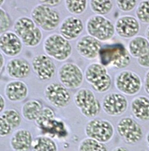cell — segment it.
Listing matches in <instances>:
<instances>
[{
  "mask_svg": "<svg viewBox=\"0 0 149 151\" xmlns=\"http://www.w3.org/2000/svg\"><path fill=\"white\" fill-rule=\"evenodd\" d=\"M15 33L20 37L23 44L27 47H36L42 40V32L32 18L21 17L17 19L13 26Z\"/></svg>",
  "mask_w": 149,
  "mask_h": 151,
  "instance_id": "6da1fadb",
  "label": "cell"
},
{
  "mask_svg": "<svg viewBox=\"0 0 149 151\" xmlns=\"http://www.w3.org/2000/svg\"><path fill=\"white\" fill-rule=\"evenodd\" d=\"M85 77L93 89L98 93L106 92L111 88V76L102 64L92 63L89 64L85 70Z\"/></svg>",
  "mask_w": 149,
  "mask_h": 151,
  "instance_id": "7a4b0ae2",
  "label": "cell"
},
{
  "mask_svg": "<svg viewBox=\"0 0 149 151\" xmlns=\"http://www.w3.org/2000/svg\"><path fill=\"white\" fill-rule=\"evenodd\" d=\"M86 30L89 35L100 42L109 41L115 33V25L106 17L93 15L89 17L86 23Z\"/></svg>",
  "mask_w": 149,
  "mask_h": 151,
  "instance_id": "3957f363",
  "label": "cell"
},
{
  "mask_svg": "<svg viewBox=\"0 0 149 151\" xmlns=\"http://www.w3.org/2000/svg\"><path fill=\"white\" fill-rule=\"evenodd\" d=\"M43 46L47 55L58 61H65L72 54L70 43L60 34L53 33L47 36Z\"/></svg>",
  "mask_w": 149,
  "mask_h": 151,
  "instance_id": "277c9868",
  "label": "cell"
},
{
  "mask_svg": "<svg viewBox=\"0 0 149 151\" xmlns=\"http://www.w3.org/2000/svg\"><path fill=\"white\" fill-rule=\"evenodd\" d=\"M73 101L85 117L92 119L99 114L102 106L92 90L88 88L78 90L74 95Z\"/></svg>",
  "mask_w": 149,
  "mask_h": 151,
  "instance_id": "5b68a950",
  "label": "cell"
},
{
  "mask_svg": "<svg viewBox=\"0 0 149 151\" xmlns=\"http://www.w3.org/2000/svg\"><path fill=\"white\" fill-rule=\"evenodd\" d=\"M31 18L39 27L45 31H52L60 23L59 13L44 4L36 6L31 12Z\"/></svg>",
  "mask_w": 149,
  "mask_h": 151,
  "instance_id": "8992f818",
  "label": "cell"
},
{
  "mask_svg": "<svg viewBox=\"0 0 149 151\" xmlns=\"http://www.w3.org/2000/svg\"><path fill=\"white\" fill-rule=\"evenodd\" d=\"M85 132L87 137L102 143H106L114 137L115 130L110 122L93 119L86 123Z\"/></svg>",
  "mask_w": 149,
  "mask_h": 151,
  "instance_id": "52a82bcc",
  "label": "cell"
},
{
  "mask_svg": "<svg viewBox=\"0 0 149 151\" xmlns=\"http://www.w3.org/2000/svg\"><path fill=\"white\" fill-rule=\"evenodd\" d=\"M117 132L125 143L131 145L140 142L144 135L141 126L131 117H125L118 121Z\"/></svg>",
  "mask_w": 149,
  "mask_h": 151,
  "instance_id": "ba28073f",
  "label": "cell"
},
{
  "mask_svg": "<svg viewBox=\"0 0 149 151\" xmlns=\"http://www.w3.org/2000/svg\"><path fill=\"white\" fill-rule=\"evenodd\" d=\"M114 83L120 93L128 96H134L138 93L143 86L140 77L137 73L130 70H124L118 73Z\"/></svg>",
  "mask_w": 149,
  "mask_h": 151,
  "instance_id": "9c48e42d",
  "label": "cell"
},
{
  "mask_svg": "<svg viewBox=\"0 0 149 151\" xmlns=\"http://www.w3.org/2000/svg\"><path fill=\"white\" fill-rule=\"evenodd\" d=\"M58 77L63 86L71 89L80 88L84 80L82 69L77 64L72 63H64L59 68Z\"/></svg>",
  "mask_w": 149,
  "mask_h": 151,
  "instance_id": "30bf717a",
  "label": "cell"
},
{
  "mask_svg": "<svg viewBox=\"0 0 149 151\" xmlns=\"http://www.w3.org/2000/svg\"><path fill=\"white\" fill-rule=\"evenodd\" d=\"M101 106L106 114L111 117L120 116L127 111L128 102L121 93L110 92L103 98Z\"/></svg>",
  "mask_w": 149,
  "mask_h": 151,
  "instance_id": "8fae6325",
  "label": "cell"
},
{
  "mask_svg": "<svg viewBox=\"0 0 149 151\" xmlns=\"http://www.w3.org/2000/svg\"><path fill=\"white\" fill-rule=\"evenodd\" d=\"M46 100L57 108L67 106L71 101L69 91L61 83L52 82L48 85L44 91Z\"/></svg>",
  "mask_w": 149,
  "mask_h": 151,
  "instance_id": "7c38bea8",
  "label": "cell"
},
{
  "mask_svg": "<svg viewBox=\"0 0 149 151\" xmlns=\"http://www.w3.org/2000/svg\"><path fill=\"white\" fill-rule=\"evenodd\" d=\"M32 67L37 78L44 81L51 79L56 71V66L53 61L44 54L35 55L32 60Z\"/></svg>",
  "mask_w": 149,
  "mask_h": 151,
  "instance_id": "4fadbf2b",
  "label": "cell"
},
{
  "mask_svg": "<svg viewBox=\"0 0 149 151\" xmlns=\"http://www.w3.org/2000/svg\"><path fill=\"white\" fill-rule=\"evenodd\" d=\"M115 29L116 33L122 38L132 39L140 32V24L136 17L126 15L117 20Z\"/></svg>",
  "mask_w": 149,
  "mask_h": 151,
  "instance_id": "5bb4252c",
  "label": "cell"
},
{
  "mask_svg": "<svg viewBox=\"0 0 149 151\" xmlns=\"http://www.w3.org/2000/svg\"><path fill=\"white\" fill-rule=\"evenodd\" d=\"M23 48V42L20 37L11 31L1 33L0 36V50L1 53L9 57L19 55Z\"/></svg>",
  "mask_w": 149,
  "mask_h": 151,
  "instance_id": "9a60e30c",
  "label": "cell"
},
{
  "mask_svg": "<svg viewBox=\"0 0 149 151\" xmlns=\"http://www.w3.org/2000/svg\"><path fill=\"white\" fill-rule=\"evenodd\" d=\"M101 47L100 42L89 35L83 36L76 43L78 53L87 60L96 58L99 55Z\"/></svg>",
  "mask_w": 149,
  "mask_h": 151,
  "instance_id": "2e32d148",
  "label": "cell"
},
{
  "mask_svg": "<svg viewBox=\"0 0 149 151\" xmlns=\"http://www.w3.org/2000/svg\"><path fill=\"white\" fill-rule=\"evenodd\" d=\"M84 29L83 21L79 17L71 16L66 17L59 26L60 35L68 41L76 39Z\"/></svg>",
  "mask_w": 149,
  "mask_h": 151,
  "instance_id": "e0dca14e",
  "label": "cell"
},
{
  "mask_svg": "<svg viewBox=\"0 0 149 151\" xmlns=\"http://www.w3.org/2000/svg\"><path fill=\"white\" fill-rule=\"evenodd\" d=\"M30 70L29 63L23 58H12L9 60L6 65L7 74L10 78L16 79H21L28 77Z\"/></svg>",
  "mask_w": 149,
  "mask_h": 151,
  "instance_id": "ac0fdd59",
  "label": "cell"
},
{
  "mask_svg": "<svg viewBox=\"0 0 149 151\" xmlns=\"http://www.w3.org/2000/svg\"><path fill=\"white\" fill-rule=\"evenodd\" d=\"M28 88L26 84L21 81H13L6 84L4 94L7 99L13 102H20L24 101L28 95Z\"/></svg>",
  "mask_w": 149,
  "mask_h": 151,
  "instance_id": "d6986e66",
  "label": "cell"
},
{
  "mask_svg": "<svg viewBox=\"0 0 149 151\" xmlns=\"http://www.w3.org/2000/svg\"><path fill=\"white\" fill-rule=\"evenodd\" d=\"M33 140L32 134L29 130L20 129L13 133L10 145L14 151H29L32 149Z\"/></svg>",
  "mask_w": 149,
  "mask_h": 151,
  "instance_id": "ffe728a7",
  "label": "cell"
},
{
  "mask_svg": "<svg viewBox=\"0 0 149 151\" xmlns=\"http://www.w3.org/2000/svg\"><path fill=\"white\" fill-rule=\"evenodd\" d=\"M131 110L134 117L141 122L149 121V98L138 95L131 102Z\"/></svg>",
  "mask_w": 149,
  "mask_h": 151,
  "instance_id": "44dd1931",
  "label": "cell"
},
{
  "mask_svg": "<svg viewBox=\"0 0 149 151\" xmlns=\"http://www.w3.org/2000/svg\"><path fill=\"white\" fill-rule=\"evenodd\" d=\"M44 109L42 103L37 99H31L25 102L21 108L23 117L29 122L36 121Z\"/></svg>",
  "mask_w": 149,
  "mask_h": 151,
  "instance_id": "7402d4cb",
  "label": "cell"
},
{
  "mask_svg": "<svg viewBox=\"0 0 149 151\" xmlns=\"http://www.w3.org/2000/svg\"><path fill=\"white\" fill-rule=\"evenodd\" d=\"M149 50V41L145 37L136 36L132 38L128 45V51L131 56L138 58Z\"/></svg>",
  "mask_w": 149,
  "mask_h": 151,
  "instance_id": "603a6c76",
  "label": "cell"
},
{
  "mask_svg": "<svg viewBox=\"0 0 149 151\" xmlns=\"http://www.w3.org/2000/svg\"><path fill=\"white\" fill-rule=\"evenodd\" d=\"M113 52L110 57V64L117 68H124L128 67L131 63V55L124 47L116 48L112 50Z\"/></svg>",
  "mask_w": 149,
  "mask_h": 151,
  "instance_id": "cb8c5ba5",
  "label": "cell"
},
{
  "mask_svg": "<svg viewBox=\"0 0 149 151\" xmlns=\"http://www.w3.org/2000/svg\"><path fill=\"white\" fill-rule=\"evenodd\" d=\"M32 151H58L56 142L50 137L47 136H36L33 139Z\"/></svg>",
  "mask_w": 149,
  "mask_h": 151,
  "instance_id": "d4e9b609",
  "label": "cell"
},
{
  "mask_svg": "<svg viewBox=\"0 0 149 151\" xmlns=\"http://www.w3.org/2000/svg\"><path fill=\"white\" fill-rule=\"evenodd\" d=\"M90 6L96 15L105 16L109 13L113 8V3L110 0H91Z\"/></svg>",
  "mask_w": 149,
  "mask_h": 151,
  "instance_id": "484cf974",
  "label": "cell"
},
{
  "mask_svg": "<svg viewBox=\"0 0 149 151\" xmlns=\"http://www.w3.org/2000/svg\"><path fill=\"white\" fill-rule=\"evenodd\" d=\"M78 151H108V149L105 143L86 137L80 142Z\"/></svg>",
  "mask_w": 149,
  "mask_h": 151,
  "instance_id": "4316f807",
  "label": "cell"
},
{
  "mask_svg": "<svg viewBox=\"0 0 149 151\" xmlns=\"http://www.w3.org/2000/svg\"><path fill=\"white\" fill-rule=\"evenodd\" d=\"M0 119H3L13 129L19 127L21 123V117L19 112L14 109H7L1 112Z\"/></svg>",
  "mask_w": 149,
  "mask_h": 151,
  "instance_id": "83f0119b",
  "label": "cell"
},
{
  "mask_svg": "<svg viewBox=\"0 0 149 151\" xmlns=\"http://www.w3.org/2000/svg\"><path fill=\"white\" fill-rule=\"evenodd\" d=\"M65 6L67 10L74 15H80L86 9L87 1L86 0H66Z\"/></svg>",
  "mask_w": 149,
  "mask_h": 151,
  "instance_id": "f1b7e54d",
  "label": "cell"
},
{
  "mask_svg": "<svg viewBox=\"0 0 149 151\" xmlns=\"http://www.w3.org/2000/svg\"><path fill=\"white\" fill-rule=\"evenodd\" d=\"M135 15L137 19L144 24H149V0L141 1L138 5Z\"/></svg>",
  "mask_w": 149,
  "mask_h": 151,
  "instance_id": "f546056e",
  "label": "cell"
},
{
  "mask_svg": "<svg viewBox=\"0 0 149 151\" xmlns=\"http://www.w3.org/2000/svg\"><path fill=\"white\" fill-rule=\"evenodd\" d=\"M55 118V114L54 111L49 107L45 106L44 107L39 117L36 120L35 123L39 127H41L49 122L54 120Z\"/></svg>",
  "mask_w": 149,
  "mask_h": 151,
  "instance_id": "4dcf8cb0",
  "label": "cell"
},
{
  "mask_svg": "<svg viewBox=\"0 0 149 151\" xmlns=\"http://www.w3.org/2000/svg\"><path fill=\"white\" fill-rule=\"evenodd\" d=\"M137 3L138 1H136V0H118V1H116L117 7L124 12H129L133 10Z\"/></svg>",
  "mask_w": 149,
  "mask_h": 151,
  "instance_id": "1f68e13d",
  "label": "cell"
},
{
  "mask_svg": "<svg viewBox=\"0 0 149 151\" xmlns=\"http://www.w3.org/2000/svg\"><path fill=\"white\" fill-rule=\"evenodd\" d=\"M11 19L9 14L3 8L0 9V32L3 33L9 29Z\"/></svg>",
  "mask_w": 149,
  "mask_h": 151,
  "instance_id": "d6a6232c",
  "label": "cell"
},
{
  "mask_svg": "<svg viewBox=\"0 0 149 151\" xmlns=\"http://www.w3.org/2000/svg\"><path fill=\"white\" fill-rule=\"evenodd\" d=\"M13 129L3 119H0V135L2 137L9 136Z\"/></svg>",
  "mask_w": 149,
  "mask_h": 151,
  "instance_id": "836d02e7",
  "label": "cell"
},
{
  "mask_svg": "<svg viewBox=\"0 0 149 151\" xmlns=\"http://www.w3.org/2000/svg\"><path fill=\"white\" fill-rule=\"evenodd\" d=\"M137 63L143 68H149V50L137 58Z\"/></svg>",
  "mask_w": 149,
  "mask_h": 151,
  "instance_id": "e575fe53",
  "label": "cell"
},
{
  "mask_svg": "<svg viewBox=\"0 0 149 151\" xmlns=\"http://www.w3.org/2000/svg\"><path fill=\"white\" fill-rule=\"evenodd\" d=\"M143 85L144 91L149 96V70L145 74Z\"/></svg>",
  "mask_w": 149,
  "mask_h": 151,
  "instance_id": "d590c367",
  "label": "cell"
},
{
  "mask_svg": "<svg viewBox=\"0 0 149 151\" xmlns=\"http://www.w3.org/2000/svg\"><path fill=\"white\" fill-rule=\"evenodd\" d=\"M42 4H44L45 6L52 7V6H56L59 3H61V1L59 0H48V1H41Z\"/></svg>",
  "mask_w": 149,
  "mask_h": 151,
  "instance_id": "8d00e7d4",
  "label": "cell"
},
{
  "mask_svg": "<svg viewBox=\"0 0 149 151\" xmlns=\"http://www.w3.org/2000/svg\"><path fill=\"white\" fill-rule=\"evenodd\" d=\"M6 107V100L3 95L0 96V112L1 113L4 111Z\"/></svg>",
  "mask_w": 149,
  "mask_h": 151,
  "instance_id": "74e56055",
  "label": "cell"
},
{
  "mask_svg": "<svg viewBox=\"0 0 149 151\" xmlns=\"http://www.w3.org/2000/svg\"><path fill=\"white\" fill-rule=\"evenodd\" d=\"M4 64H5V59H4V57L3 55V54L1 53L0 54V68H1V71H3V67L4 66Z\"/></svg>",
  "mask_w": 149,
  "mask_h": 151,
  "instance_id": "f35d334b",
  "label": "cell"
},
{
  "mask_svg": "<svg viewBox=\"0 0 149 151\" xmlns=\"http://www.w3.org/2000/svg\"><path fill=\"white\" fill-rule=\"evenodd\" d=\"M112 151H130V150L128 149L127 147H125L123 146H118L113 149Z\"/></svg>",
  "mask_w": 149,
  "mask_h": 151,
  "instance_id": "ab89813d",
  "label": "cell"
},
{
  "mask_svg": "<svg viewBox=\"0 0 149 151\" xmlns=\"http://www.w3.org/2000/svg\"><path fill=\"white\" fill-rule=\"evenodd\" d=\"M145 142H146V144H147V147L149 150V131L148 132V133H147L146 134V136H145Z\"/></svg>",
  "mask_w": 149,
  "mask_h": 151,
  "instance_id": "60d3db41",
  "label": "cell"
},
{
  "mask_svg": "<svg viewBox=\"0 0 149 151\" xmlns=\"http://www.w3.org/2000/svg\"><path fill=\"white\" fill-rule=\"evenodd\" d=\"M145 37L147 40L149 41V26L147 27L145 30Z\"/></svg>",
  "mask_w": 149,
  "mask_h": 151,
  "instance_id": "b9f144b4",
  "label": "cell"
}]
</instances>
